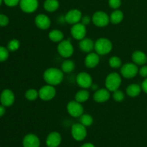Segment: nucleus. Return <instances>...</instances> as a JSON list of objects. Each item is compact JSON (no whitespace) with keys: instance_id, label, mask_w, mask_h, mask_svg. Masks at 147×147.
Segmentation results:
<instances>
[{"instance_id":"39448f33","label":"nucleus","mask_w":147,"mask_h":147,"mask_svg":"<svg viewBox=\"0 0 147 147\" xmlns=\"http://www.w3.org/2000/svg\"><path fill=\"white\" fill-rule=\"evenodd\" d=\"M92 22L98 27H106L110 22V18L107 13L103 11H97L92 16Z\"/></svg>"},{"instance_id":"ddd939ff","label":"nucleus","mask_w":147,"mask_h":147,"mask_svg":"<svg viewBox=\"0 0 147 147\" xmlns=\"http://www.w3.org/2000/svg\"><path fill=\"white\" fill-rule=\"evenodd\" d=\"M38 0H20V7L22 11L25 13H33L37 9Z\"/></svg>"},{"instance_id":"f03ea898","label":"nucleus","mask_w":147,"mask_h":147,"mask_svg":"<svg viewBox=\"0 0 147 147\" xmlns=\"http://www.w3.org/2000/svg\"><path fill=\"white\" fill-rule=\"evenodd\" d=\"M113 45L110 40L105 37L98 39L95 42L94 50L99 55H106L111 52Z\"/></svg>"},{"instance_id":"2f4dec72","label":"nucleus","mask_w":147,"mask_h":147,"mask_svg":"<svg viewBox=\"0 0 147 147\" xmlns=\"http://www.w3.org/2000/svg\"><path fill=\"white\" fill-rule=\"evenodd\" d=\"M112 97H113V100L116 102H121L124 100L125 98V94L122 90H115L113 92V95H112Z\"/></svg>"},{"instance_id":"5701e85b","label":"nucleus","mask_w":147,"mask_h":147,"mask_svg":"<svg viewBox=\"0 0 147 147\" xmlns=\"http://www.w3.org/2000/svg\"><path fill=\"white\" fill-rule=\"evenodd\" d=\"M60 3L58 0H45L43 3V7L48 12H54L58 9Z\"/></svg>"},{"instance_id":"72a5a7b5","label":"nucleus","mask_w":147,"mask_h":147,"mask_svg":"<svg viewBox=\"0 0 147 147\" xmlns=\"http://www.w3.org/2000/svg\"><path fill=\"white\" fill-rule=\"evenodd\" d=\"M109 5L113 9H119L121 5V0H109Z\"/></svg>"},{"instance_id":"58836bf2","label":"nucleus","mask_w":147,"mask_h":147,"mask_svg":"<svg viewBox=\"0 0 147 147\" xmlns=\"http://www.w3.org/2000/svg\"><path fill=\"white\" fill-rule=\"evenodd\" d=\"M142 89L144 93H147V78H146L142 84Z\"/></svg>"},{"instance_id":"bb28decb","label":"nucleus","mask_w":147,"mask_h":147,"mask_svg":"<svg viewBox=\"0 0 147 147\" xmlns=\"http://www.w3.org/2000/svg\"><path fill=\"white\" fill-rule=\"evenodd\" d=\"M76 65L71 60H65L61 65V70L63 73H70L75 70Z\"/></svg>"},{"instance_id":"37998d69","label":"nucleus","mask_w":147,"mask_h":147,"mask_svg":"<svg viewBox=\"0 0 147 147\" xmlns=\"http://www.w3.org/2000/svg\"><path fill=\"white\" fill-rule=\"evenodd\" d=\"M2 1H3V0H0V5H1V3H2Z\"/></svg>"},{"instance_id":"aec40b11","label":"nucleus","mask_w":147,"mask_h":147,"mask_svg":"<svg viewBox=\"0 0 147 147\" xmlns=\"http://www.w3.org/2000/svg\"><path fill=\"white\" fill-rule=\"evenodd\" d=\"M134 63L137 65H144L147 63V56L144 52L141 50H136L131 56Z\"/></svg>"},{"instance_id":"9b49d317","label":"nucleus","mask_w":147,"mask_h":147,"mask_svg":"<svg viewBox=\"0 0 147 147\" xmlns=\"http://www.w3.org/2000/svg\"><path fill=\"white\" fill-rule=\"evenodd\" d=\"M70 33H71L72 37L75 40H81L82 39L86 37V33H87L86 25L82 24L81 22L73 24V27L70 29Z\"/></svg>"},{"instance_id":"c756f323","label":"nucleus","mask_w":147,"mask_h":147,"mask_svg":"<svg viewBox=\"0 0 147 147\" xmlns=\"http://www.w3.org/2000/svg\"><path fill=\"white\" fill-rule=\"evenodd\" d=\"M109 65L114 69H118L122 66V61L120 57L117 56H113L109 59Z\"/></svg>"},{"instance_id":"dca6fc26","label":"nucleus","mask_w":147,"mask_h":147,"mask_svg":"<svg viewBox=\"0 0 147 147\" xmlns=\"http://www.w3.org/2000/svg\"><path fill=\"white\" fill-rule=\"evenodd\" d=\"M14 100H15L14 94L11 90L5 89L3 90L0 96V101H1V105L5 107L10 106L14 103Z\"/></svg>"},{"instance_id":"7ed1b4c3","label":"nucleus","mask_w":147,"mask_h":147,"mask_svg":"<svg viewBox=\"0 0 147 147\" xmlns=\"http://www.w3.org/2000/svg\"><path fill=\"white\" fill-rule=\"evenodd\" d=\"M122 79L120 75L117 73H111L106 76L105 80L106 88L110 92L118 90L121 85Z\"/></svg>"},{"instance_id":"0eeeda50","label":"nucleus","mask_w":147,"mask_h":147,"mask_svg":"<svg viewBox=\"0 0 147 147\" xmlns=\"http://www.w3.org/2000/svg\"><path fill=\"white\" fill-rule=\"evenodd\" d=\"M71 135L76 141H83L87 136V129L85 126L80 123H74L71 127Z\"/></svg>"},{"instance_id":"1a4fd4ad","label":"nucleus","mask_w":147,"mask_h":147,"mask_svg":"<svg viewBox=\"0 0 147 147\" xmlns=\"http://www.w3.org/2000/svg\"><path fill=\"white\" fill-rule=\"evenodd\" d=\"M67 111L69 114L74 118L80 117L83 114V107L82 104L79 102L75 100H71L67 104Z\"/></svg>"},{"instance_id":"423d86ee","label":"nucleus","mask_w":147,"mask_h":147,"mask_svg":"<svg viewBox=\"0 0 147 147\" xmlns=\"http://www.w3.org/2000/svg\"><path fill=\"white\" fill-rule=\"evenodd\" d=\"M138 73H139V68L137 65L134 63H126L121 67V74L125 78H133L137 75Z\"/></svg>"},{"instance_id":"393cba45","label":"nucleus","mask_w":147,"mask_h":147,"mask_svg":"<svg viewBox=\"0 0 147 147\" xmlns=\"http://www.w3.org/2000/svg\"><path fill=\"white\" fill-rule=\"evenodd\" d=\"M48 37L53 42H60L64 39V34L59 30H53L49 32Z\"/></svg>"},{"instance_id":"a19ab883","label":"nucleus","mask_w":147,"mask_h":147,"mask_svg":"<svg viewBox=\"0 0 147 147\" xmlns=\"http://www.w3.org/2000/svg\"><path fill=\"white\" fill-rule=\"evenodd\" d=\"M80 147H95V146L91 143H86L84 144L83 145H82Z\"/></svg>"},{"instance_id":"6e6552de","label":"nucleus","mask_w":147,"mask_h":147,"mask_svg":"<svg viewBox=\"0 0 147 147\" xmlns=\"http://www.w3.org/2000/svg\"><path fill=\"white\" fill-rule=\"evenodd\" d=\"M39 91V98L44 101H49L55 98L56 95V90L55 86L51 85H45L42 86Z\"/></svg>"},{"instance_id":"c9c22d12","label":"nucleus","mask_w":147,"mask_h":147,"mask_svg":"<svg viewBox=\"0 0 147 147\" xmlns=\"http://www.w3.org/2000/svg\"><path fill=\"white\" fill-rule=\"evenodd\" d=\"M5 4L8 7H15L17 4H20V0H3Z\"/></svg>"},{"instance_id":"cd10ccee","label":"nucleus","mask_w":147,"mask_h":147,"mask_svg":"<svg viewBox=\"0 0 147 147\" xmlns=\"http://www.w3.org/2000/svg\"><path fill=\"white\" fill-rule=\"evenodd\" d=\"M80 123L86 127H88V126H90L93 124V119L90 115L83 113L80 117Z\"/></svg>"},{"instance_id":"ea45409f","label":"nucleus","mask_w":147,"mask_h":147,"mask_svg":"<svg viewBox=\"0 0 147 147\" xmlns=\"http://www.w3.org/2000/svg\"><path fill=\"white\" fill-rule=\"evenodd\" d=\"M5 106H4L3 105L0 106V117H1L2 116H4V113H5L6 110H5Z\"/></svg>"},{"instance_id":"4c0bfd02","label":"nucleus","mask_w":147,"mask_h":147,"mask_svg":"<svg viewBox=\"0 0 147 147\" xmlns=\"http://www.w3.org/2000/svg\"><path fill=\"white\" fill-rule=\"evenodd\" d=\"M91 20H92L91 18H90L88 15H86V16H84V17H82L81 23L82 24H84V25L86 26V25H88V24H90V22Z\"/></svg>"},{"instance_id":"c85d7f7f","label":"nucleus","mask_w":147,"mask_h":147,"mask_svg":"<svg viewBox=\"0 0 147 147\" xmlns=\"http://www.w3.org/2000/svg\"><path fill=\"white\" fill-rule=\"evenodd\" d=\"M25 98L30 101L35 100L37 98H39V91L34 88L28 89L25 93Z\"/></svg>"},{"instance_id":"4be33fe9","label":"nucleus","mask_w":147,"mask_h":147,"mask_svg":"<svg viewBox=\"0 0 147 147\" xmlns=\"http://www.w3.org/2000/svg\"><path fill=\"white\" fill-rule=\"evenodd\" d=\"M142 90V86L136 83H132L129 85L126 88V94L131 98H136L140 94Z\"/></svg>"},{"instance_id":"412c9836","label":"nucleus","mask_w":147,"mask_h":147,"mask_svg":"<svg viewBox=\"0 0 147 147\" xmlns=\"http://www.w3.org/2000/svg\"><path fill=\"white\" fill-rule=\"evenodd\" d=\"M94 45L95 42H93V40H90V38H86V37L80 40V42H79V47L81 51L86 53H91L92 50L94 49Z\"/></svg>"},{"instance_id":"473e14b6","label":"nucleus","mask_w":147,"mask_h":147,"mask_svg":"<svg viewBox=\"0 0 147 147\" xmlns=\"http://www.w3.org/2000/svg\"><path fill=\"white\" fill-rule=\"evenodd\" d=\"M9 57V50L7 48L0 46V62H4Z\"/></svg>"},{"instance_id":"4468645a","label":"nucleus","mask_w":147,"mask_h":147,"mask_svg":"<svg viewBox=\"0 0 147 147\" xmlns=\"http://www.w3.org/2000/svg\"><path fill=\"white\" fill-rule=\"evenodd\" d=\"M34 23L39 29L46 30L50 28L51 25V20L46 14H40L36 16L34 19Z\"/></svg>"},{"instance_id":"6ab92c4d","label":"nucleus","mask_w":147,"mask_h":147,"mask_svg":"<svg viewBox=\"0 0 147 147\" xmlns=\"http://www.w3.org/2000/svg\"><path fill=\"white\" fill-rule=\"evenodd\" d=\"M22 144L24 147H40V141L35 134H29L24 136Z\"/></svg>"},{"instance_id":"f257e3e1","label":"nucleus","mask_w":147,"mask_h":147,"mask_svg":"<svg viewBox=\"0 0 147 147\" xmlns=\"http://www.w3.org/2000/svg\"><path fill=\"white\" fill-rule=\"evenodd\" d=\"M63 70L57 67H50L43 73V79L45 83L53 86L60 84L63 80Z\"/></svg>"},{"instance_id":"7c9ffc66","label":"nucleus","mask_w":147,"mask_h":147,"mask_svg":"<svg viewBox=\"0 0 147 147\" xmlns=\"http://www.w3.org/2000/svg\"><path fill=\"white\" fill-rule=\"evenodd\" d=\"M20 41H19L18 40H17V39H13L11 41H9V42L7 45V49H8L9 51L14 52L17 51V50L20 48Z\"/></svg>"},{"instance_id":"e433bc0d","label":"nucleus","mask_w":147,"mask_h":147,"mask_svg":"<svg viewBox=\"0 0 147 147\" xmlns=\"http://www.w3.org/2000/svg\"><path fill=\"white\" fill-rule=\"evenodd\" d=\"M139 73L142 77L147 78V65H144L139 70Z\"/></svg>"},{"instance_id":"f8f14e48","label":"nucleus","mask_w":147,"mask_h":147,"mask_svg":"<svg viewBox=\"0 0 147 147\" xmlns=\"http://www.w3.org/2000/svg\"><path fill=\"white\" fill-rule=\"evenodd\" d=\"M82 12L77 9H73L67 11L64 16L65 22L70 24H75L80 22L82 19Z\"/></svg>"},{"instance_id":"2eb2a0df","label":"nucleus","mask_w":147,"mask_h":147,"mask_svg":"<svg viewBox=\"0 0 147 147\" xmlns=\"http://www.w3.org/2000/svg\"><path fill=\"white\" fill-rule=\"evenodd\" d=\"M111 98V92L107 88H99L93 94V100L99 103H105Z\"/></svg>"},{"instance_id":"f704fd0d","label":"nucleus","mask_w":147,"mask_h":147,"mask_svg":"<svg viewBox=\"0 0 147 147\" xmlns=\"http://www.w3.org/2000/svg\"><path fill=\"white\" fill-rule=\"evenodd\" d=\"M9 18L5 15V14H0V26L1 27H4L9 24Z\"/></svg>"},{"instance_id":"20e7f679","label":"nucleus","mask_w":147,"mask_h":147,"mask_svg":"<svg viewBox=\"0 0 147 147\" xmlns=\"http://www.w3.org/2000/svg\"><path fill=\"white\" fill-rule=\"evenodd\" d=\"M57 52L61 57L69 58L74 53V47L70 40H63L57 45Z\"/></svg>"},{"instance_id":"a211bd4d","label":"nucleus","mask_w":147,"mask_h":147,"mask_svg":"<svg viewBox=\"0 0 147 147\" xmlns=\"http://www.w3.org/2000/svg\"><path fill=\"white\" fill-rule=\"evenodd\" d=\"M62 141L61 135L58 132L53 131L49 134L46 139L47 147H58Z\"/></svg>"},{"instance_id":"f3484780","label":"nucleus","mask_w":147,"mask_h":147,"mask_svg":"<svg viewBox=\"0 0 147 147\" xmlns=\"http://www.w3.org/2000/svg\"><path fill=\"white\" fill-rule=\"evenodd\" d=\"M99 62H100L99 55L96 53H93V52L88 53L84 60L85 65L88 68H94L98 65Z\"/></svg>"},{"instance_id":"a878e982","label":"nucleus","mask_w":147,"mask_h":147,"mask_svg":"<svg viewBox=\"0 0 147 147\" xmlns=\"http://www.w3.org/2000/svg\"><path fill=\"white\" fill-rule=\"evenodd\" d=\"M90 98V93L88 90L86 89H82L76 93V96H75V100L76 101L79 102L80 103H83L84 102L87 101Z\"/></svg>"},{"instance_id":"79ce46f5","label":"nucleus","mask_w":147,"mask_h":147,"mask_svg":"<svg viewBox=\"0 0 147 147\" xmlns=\"http://www.w3.org/2000/svg\"><path fill=\"white\" fill-rule=\"evenodd\" d=\"M90 88H91L92 90H94V91H96V90H97L98 89V86L96 84H92L91 87H90Z\"/></svg>"},{"instance_id":"9d476101","label":"nucleus","mask_w":147,"mask_h":147,"mask_svg":"<svg viewBox=\"0 0 147 147\" xmlns=\"http://www.w3.org/2000/svg\"><path fill=\"white\" fill-rule=\"evenodd\" d=\"M76 83L83 89H88L91 87L93 84V78L86 72H81L76 77Z\"/></svg>"},{"instance_id":"b1692460","label":"nucleus","mask_w":147,"mask_h":147,"mask_svg":"<svg viewBox=\"0 0 147 147\" xmlns=\"http://www.w3.org/2000/svg\"><path fill=\"white\" fill-rule=\"evenodd\" d=\"M123 17H124V15H123V11L119 9H115L109 16L110 22L113 24H118L123 21Z\"/></svg>"}]
</instances>
